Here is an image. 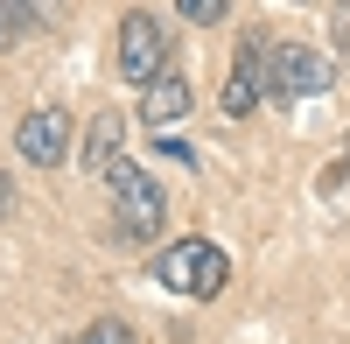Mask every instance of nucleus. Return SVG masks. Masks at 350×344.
<instances>
[{
	"instance_id": "nucleus-5",
	"label": "nucleus",
	"mask_w": 350,
	"mask_h": 344,
	"mask_svg": "<svg viewBox=\"0 0 350 344\" xmlns=\"http://www.w3.org/2000/svg\"><path fill=\"white\" fill-rule=\"evenodd\" d=\"M329 56L323 49H308V42H280L273 49V92L267 99H315V92H329Z\"/></svg>"
},
{
	"instance_id": "nucleus-12",
	"label": "nucleus",
	"mask_w": 350,
	"mask_h": 344,
	"mask_svg": "<svg viewBox=\"0 0 350 344\" xmlns=\"http://www.w3.org/2000/svg\"><path fill=\"white\" fill-rule=\"evenodd\" d=\"M336 49H343V64H350V8H336Z\"/></svg>"
},
{
	"instance_id": "nucleus-4",
	"label": "nucleus",
	"mask_w": 350,
	"mask_h": 344,
	"mask_svg": "<svg viewBox=\"0 0 350 344\" xmlns=\"http://www.w3.org/2000/svg\"><path fill=\"white\" fill-rule=\"evenodd\" d=\"M112 64H120L126 84H154V77L168 71V28H161L148 8H133V14L120 21V56H112Z\"/></svg>"
},
{
	"instance_id": "nucleus-10",
	"label": "nucleus",
	"mask_w": 350,
	"mask_h": 344,
	"mask_svg": "<svg viewBox=\"0 0 350 344\" xmlns=\"http://www.w3.org/2000/svg\"><path fill=\"white\" fill-rule=\"evenodd\" d=\"M77 344H133V330H126L120 317H98V323H92V330H84Z\"/></svg>"
},
{
	"instance_id": "nucleus-6",
	"label": "nucleus",
	"mask_w": 350,
	"mask_h": 344,
	"mask_svg": "<svg viewBox=\"0 0 350 344\" xmlns=\"http://www.w3.org/2000/svg\"><path fill=\"white\" fill-rule=\"evenodd\" d=\"M64 148H70V112H56V106H36V112L14 127V155L36 162V169H56Z\"/></svg>"
},
{
	"instance_id": "nucleus-3",
	"label": "nucleus",
	"mask_w": 350,
	"mask_h": 344,
	"mask_svg": "<svg viewBox=\"0 0 350 344\" xmlns=\"http://www.w3.org/2000/svg\"><path fill=\"white\" fill-rule=\"evenodd\" d=\"M154 281L175 295H217L224 281H231V260L211 246V239H183V246H168L161 260H154Z\"/></svg>"
},
{
	"instance_id": "nucleus-1",
	"label": "nucleus",
	"mask_w": 350,
	"mask_h": 344,
	"mask_svg": "<svg viewBox=\"0 0 350 344\" xmlns=\"http://www.w3.org/2000/svg\"><path fill=\"white\" fill-rule=\"evenodd\" d=\"M105 183H112V218H120V232L126 239H154L161 232V211H168L161 204V183L140 162H126V155L105 169Z\"/></svg>"
},
{
	"instance_id": "nucleus-9",
	"label": "nucleus",
	"mask_w": 350,
	"mask_h": 344,
	"mask_svg": "<svg viewBox=\"0 0 350 344\" xmlns=\"http://www.w3.org/2000/svg\"><path fill=\"white\" fill-rule=\"evenodd\" d=\"M36 14H56V0H0V49H14Z\"/></svg>"
},
{
	"instance_id": "nucleus-8",
	"label": "nucleus",
	"mask_w": 350,
	"mask_h": 344,
	"mask_svg": "<svg viewBox=\"0 0 350 344\" xmlns=\"http://www.w3.org/2000/svg\"><path fill=\"white\" fill-rule=\"evenodd\" d=\"M120 134H126V120H120V112H98V120H92V134H84V169H98V176H105V169L120 162Z\"/></svg>"
},
{
	"instance_id": "nucleus-14",
	"label": "nucleus",
	"mask_w": 350,
	"mask_h": 344,
	"mask_svg": "<svg viewBox=\"0 0 350 344\" xmlns=\"http://www.w3.org/2000/svg\"><path fill=\"white\" fill-rule=\"evenodd\" d=\"M336 8H350V0H336Z\"/></svg>"
},
{
	"instance_id": "nucleus-7",
	"label": "nucleus",
	"mask_w": 350,
	"mask_h": 344,
	"mask_svg": "<svg viewBox=\"0 0 350 344\" xmlns=\"http://www.w3.org/2000/svg\"><path fill=\"white\" fill-rule=\"evenodd\" d=\"M183 112H189V77L161 71L154 84H140V120H148V127H175Z\"/></svg>"
},
{
	"instance_id": "nucleus-13",
	"label": "nucleus",
	"mask_w": 350,
	"mask_h": 344,
	"mask_svg": "<svg viewBox=\"0 0 350 344\" xmlns=\"http://www.w3.org/2000/svg\"><path fill=\"white\" fill-rule=\"evenodd\" d=\"M8 204H14V190H8V176H0V218H8Z\"/></svg>"
},
{
	"instance_id": "nucleus-11",
	"label": "nucleus",
	"mask_w": 350,
	"mask_h": 344,
	"mask_svg": "<svg viewBox=\"0 0 350 344\" xmlns=\"http://www.w3.org/2000/svg\"><path fill=\"white\" fill-rule=\"evenodd\" d=\"M175 8H183V21H203V28H217L231 0H175Z\"/></svg>"
},
{
	"instance_id": "nucleus-2",
	"label": "nucleus",
	"mask_w": 350,
	"mask_h": 344,
	"mask_svg": "<svg viewBox=\"0 0 350 344\" xmlns=\"http://www.w3.org/2000/svg\"><path fill=\"white\" fill-rule=\"evenodd\" d=\"M273 49L280 42L267 36V28H245V36H239V49H231V77H224V112H231V120H245V112L273 92Z\"/></svg>"
},
{
	"instance_id": "nucleus-15",
	"label": "nucleus",
	"mask_w": 350,
	"mask_h": 344,
	"mask_svg": "<svg viewBox=\"0 0 350 344\" xmlns=\"http://www.w3.org/2000/svg\"><path fill=\"white\" fill-rule=\"evenodd\" d=\"M295 8H301V0H295Z\"/></svg>"
}]
</instances>
